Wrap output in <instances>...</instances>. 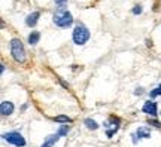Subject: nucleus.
Segmentation results:
<instances>
[{
  "label": "nucleus",
  "instance_id": "nucleus-17",
  "mask_svg": "<svg viewBox=\"0 0 161 147\" xmlns=\"http://www.w3.org/2000/svg\"><path fill=\"white\" fill-rule=\"evenodd\" d=\"M143 94V89L142 88H137V89L134 91V95H142Z\"/></svg>",
  "mask_w": 161,
  "mask_h": 147
},
{
  "label": "nucleus",
  "instance_id": "nucleus-8",
  "mask_svg": "<svg viewBox=\"0 0 161 147\" xmlns=\"http://www.w3.org/2000/svg\"><path fill=\"white\" fill-rule=\"evenodd\" d=\"M134 134H136V138H137V140H140V138H151V131H149V128H146V126L137 128V131H136Z\"/></svg>",
  "mask_w": 161,
  "mask_h": 147
},
{
  "label": "nucleus",
  "instance_id": "nucleus-1",
  "mask_svg": "<svg viewBox=\"0 0 161 147\" xmlns=\"http://www.w3.org/2000/svg\"><path fill=\"white\" fill-rule=\"evenodd\" d=\"M52 21H54V24L57 27L66 29V27H70L73 24V17H72V13L64 6H58V9L52 15Z\"/></svg>",
  "mask_w": 161,
  "mask_h": 147
},
{
  "label": "nucleus",
  "instance_id": "nucleus-13",
  "mask_svg": "<svg viewBox=\"0 0 161 147\" xmlns=\"http://www.w3.org/2000/svg\"><path fill=\"white\" fill-rule=\"evenodd\" d=\"M69 131H70V126H67V125H63V126H61V128H60L57 132L61 137H64V135H67V132H69Z\"/></svg>",
  "mask_w": 161,
  "mask_h": 147
},
{
  "label": "nucleus",
  "instance_id": "nucleus-6",
  "mask_svg": "<svg viewBox=\"0 0 161 147\" xmlns=\"http://www.w3.org/2000/svg\"><path fill=\"white\" fill-rule=\"evenodd\" d=\"M0 113L3 116H9L14 113V104L11 101H2L0 104Z\"/></svg>",
  "mask_w": 161,
  "mask_h": 147
},
{
  "label": "nucleus",
  "instance_id": "nucleus-10",
  "mask_svg": "<svg viewBox=\"0 0 161 147\" xmlns=\"http://www.w3.org/2000/svg\"><path fill=\"white\" fill-rule=\"evenodd\" d=\"M39 39H40L39 31H31V33L29 34V43L30 45H36V43L39 42Z\"/></svg>",
  "mask_w": 161,
  "mask_h": 147
},
{
  "label": "nucleus",
  "instance_id": "nucleus-7",
  "mask_svg": "<svg viewBox=\"0 0 161 147\" xmlns=\"http://www.w3.org/2000/svg\"><path fill=\"white\" fill-rule=\"evenodd\" d=\"M60 137H61V135H60L58 132H55V134H52V135H49L48 138H46L45 141H43V144H42L40 147H52L54 144H55V143L58 141V140H60Z\"/></svg>",
  "mask_w": 161,
  "mask_h": 147
},
{
  "label": "nucleus",
  "instance_id": "nucleus-18",
  "mask_svg": "<svg viewBox=\"0 0 161 147\" xmlns=\"http://www.w3.org/2000/svg\"><path fill=\"white\" fill-rule=\"evenodd\" d=\"M66 2H67V0H55V3H57V5H60V6H63Z\"/></svg>",
  "mask_w": 161,
  "mask_h": 147
},
{
  "label": "nucleus",
  "instance_id": "nucleus-16",
  "mask_svg": "<svg viewBox=\"0 0 161 147\" xmlns=\"http://www.w3.org/2000/svg\"><path fill=\"white\" fill-rule=\"evenodd\" d=\"M148 123L154 125V126H157V128H161V123L158 122V120H155V119H149V120H148Z\"/></svg>",
  "mask_w": 161,
  "mask_h": 147
},
{
  "label": "nucleus",
  "instance_id": "nucleus-14",
  "mask_svg": "<svg viewBox=\"0 0 161 147\" xmlns=\"http://www.w3.org/2000/svg\"><path fill=\"white\" fill-rule=\"evenodd\" d=\"M158 95H161V85L157 86L155 89H152L149 92V97H151V98H155V97H158Z\"/></svg>",
  "mask_w": 161,
  "mask_h": 147
},
{
  "label": "nucleus",
  "instance_id": "nucleus-11",
  "mask_svg": "<svg viewBox=\"0 0 161 147\" xmlns=\"http://www.w3.org/2000/svg\"><path fill=\"white\" fill-rule=\"evenodd\" d=\"M85 126L88 128V129H92V131L98 129V123L96 122V120L90 119V118H86V119H85Z\"/></svg>",
  "mask_w": 161,
  "mask_h": 147
},
{
  "label": "nucleus",
  "instance_id": "nucleus-5",
  "mask_svg": "<svg viewBox=\"0 0 161 147\" xmlns=\"http://www.w3.org/2000/svg\"><path fill=\"white\" fill-rule=\"evenodd\" d=\"M142 110H143V113L149 114V116H155L157 114V104L154 101H146L143 104Z\"/></svg>",
  "mask_w": 161,
  "mask_h": 147
},
{
  "label": "nucleus",
  "instance_id": "nucleus-12",
  "mask_svg": "<svg viewBox=\"0 0 161 147\" xmlns=\"http://www.w3.org/2000/svg\"><path fill=\"white\" fill-rule=\"evenodd\" d=\"M54 120H55V122H60V123H70V122H72V119H70L69 116H64V114H60L57 118H54Z\"/></svg>",
  "mask_w": 161,
  "mask_h": 147
},
{
  "label": "nucleus",
  "instance_id": "nucleus-15",
  "mask_svg": "<svg viewBox=\"0 0 161 147\" xmlns=\"http://www.w3.org/2000/svg\"><path fill=\"white\" fill-rule=\"evenodd\" d=\"M142 11H143V8H142L140 5H136L134 8H133V13H134V15H140Z\"/></svg>",
  "mask_w": 161,
  "mask_h": 147
},
{
  "label": "nucleus",
  "instance_id": "nucleus-3",
  "mask_svg": "<svg viewBox=\"0 0 161 147\" xmlns=\"http://www.w3.org/2000/svg\"><path fill=\"white\" fill-rule=\"evenodd\" d=\"M11 54L17 62L25 61V49H24V46H23V43H21L19 39H12L11 40Z\"/></svg>",
  "mask_w": 161,
  "mask_h": 147
},
{
  "label": "nucleus",
  "instance_id": "nucleus-4",
  "mask_svg": "<svg viewBox=\"0 0 161 147\" xmlns=\"http://www.w3.org/2000/svg\"><path fill=\"white\" fill-rule=\"evenodd\" d=\"M3 140L8 141L9 144H14V146L17 147H24L25 146V140H24V137L17 132V131H11V132H6L3 134Z\"/></svg>",
  "mask_w": 161,
  "mask_h": 147
},
{
  "label": "nucleus",
  "instance_id": "nucleus-2",
  "mask_svg": "<svg viewBox=\"0 0 161 147\" xmlns=\"http://www.w3.org/2000/svg\"><path fill=\"white\" fill-rule=\"evenodd\" d=\"M90 30L86 29L84 24H78L75 27V30H73V34H72V37H73V42H75V45H85L86 42H88V39H90Z\"/></svg>",
  "mask_w": 161,
  "mask_h": 147
},
{
  "label": "nucleus",
  "instance_id": "nucleus-9",
  "mask_svg": "<svg viewBox=\"0 0 161 147\" xmlns=\"http://www.w3.org/2000/svg\"><path fill=\"white\" fill-rule=\"evenodd\" d=\"M39 17H40L39 12H33V13H30L29 17L25 18V24H27L29 27H35L36 24H37V21H39Z\"/></svg>",
  "mask_w": 161,
  "mask_h": 147
}]
</instances>
